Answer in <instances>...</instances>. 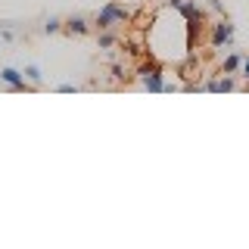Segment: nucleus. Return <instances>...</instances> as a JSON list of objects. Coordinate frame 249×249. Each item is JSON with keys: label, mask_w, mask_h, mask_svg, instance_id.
<instances>
[{"label": "nucleus", "mask_w": 249, "mask_h": 249, "mask_svg": "<svg viewBox=\"0 0 249 249\" xmlns=\"http://www.w3.org/2000/svg\"><path fill=\"white\" fill-rule=\"evenodd\" d=\"M62 25H59V19H47V25H44V31H59Z\"/></svg>", "instance_id": "nucleus-10"}, {"label": "nucleus", "mask_w": 249, "mask_h": 249, "mask_svg": "<svg viewBox=\"0 0 249 249\" xmlns=\"http://www.w3.org/2000/svg\"><path fill=\"white\" fill-rule=\"evenodd\" d=\"M233 88H237V81H233V78H218V90H233Z\"/></svg>", "instance_id": "nucleus-8"}, {"label": "nucleus", "mask_w": 249, "mask_h": 249, "mask_svg": "<svg viewBox=\"0 0 249 249\" xmlns=\"http://www.w3.org/2000/svg\"><path fill=\"white\" fill-rule=\"evenodd\" d=\"M22 75H25L28 78V81H35V84H41V69H37V66H25V72H22Z\"/></svg>", "instance_id": "nucleus-7"}, {"label": "nucleus", "mask_w": 249, "mask_h": 249, "mask_svg": "<svg viewBox=\"0 0 249 249\" xmlns=\"http://www.w3.org/2000/svg\"><path fill=\"white\" fill-rule=\"evenodd\" d=\"M112 44H115V37H112V35H106V31H103V35H100V47H103V50H109Z\"/></svg>", "instance_id": "nucleus-9"}, {"label": "nucleus", "mask_w": 249, "mask_h": 249, "mask_svg": "<svg viewBox=\"0 0 249 249\" xmlns=\"http://www.w3.org/2000/svg\"><path fill=\"white\" fill-rule=\"evenodd\" d=\"M231 37H233V25L228 19H221V22H215L212 25V47L218 50V47H224V44H231Z\"/></svg>", "instance_id": "nucleus-2"}, {"label": "nucleus", "mask_w": 249, "mask_h": 249, "mask_svg": "<svg viewBox=\"0 0 249 249\" xmlns=\"http://www.w3.org/2000/svg\"><path fill=\"white\" fill-rule=\"evenodd\" d=\"M128 19H131V13L124 10L122 3L109 0L103 10L97 13V19H93V22H97V28H100V31H109V28H115V25H119V22H128Z\"/></svg>", "instance_id": "nucleus-1"}, {"label": "nucleus", "mask_w": 249, "mask_h": 249, "mask_svg": "<svg viewBox=\"0 0 249 249\" xmlns=\"http://www.w3.org/2000/svg\"><path fill=\"white\" fill-rule=\"evenodd\" d=\"M240 62H243V56H240V53H231V56L224 59L221 72H224V75H233V72H237V69H240Z\"/></svg>", "instance_id": "nucleus-5"}, {"label": "nucleus", "mask_w": 249, "mask_h": 249, "mask_svg": "<svg viewBox=\"0 0 249 249\" xmlns=\"http://www.w3.org/2000/svg\"><path fill=\"white\" fill-rule=\"evenodd\" d=\"M66 25H69V31H72V35H88V22H84V16H72Z\"/></svg>", "instance_id": "nucleus-4"}, {"label": "nucleus", "mask_w": 249, "mask_h": 249, "mask_svg": "<svg viewBox=\"0 0 249 249\" xmlns=\"http://www.w3.org/2000/svg\"><path fill=\"white\" fill-rule=\"evenodd\" d=\"M240 69H243V78H246V81H249V56H246L243 62H240Z\"/></svg>", "instance_id": "nucleus-12"}, {"label": "nucleus", "mask_w": 249, "mask_h": 249, "mask_svg": "<svg viewBox=\"0 0 249 249\" xmlns=\"http://www.w3.org/2000/svg\"><path fill=\"white\" fill-rule=\"evenodd\" d=\"M112 78H115V81H122V78H124V69L119 66V62H115V66H112Z\"/></svg>", "instance_id": "nucleus-11"}, {"label": "nucleus", "mask_w": 249, "mask_h": 249, "mask_svg": "<svg viewBox=\"0 0 249 249\" xmlns=\"http://www.w3.org/2000/svg\"><path fill=\"white\" fill-rule=\"evenodd\" d=\"M178 13H181V16H184V19H190V16H196V13H202V10H199V6H196V3H190V0H184V3H181V6H178Z\"/></svg>", "instance_id": "nucleus-6"}, {"label": "nucleus", "mask_w": 249, "mask_h": 249, "mask_svg": "<svg viewBox=\"0 0 249 249\" xmlns=\"http://www.w3.org/2000/svg\"><path fill=\"white\" fill-rule=\"evenodd\" d=\"M0 81H6L16 90H25V75H22L19 69H3V72H0Z\"/></svg>", "instance_id": "nucleus-3"}, {"label": "nucleus", "mask_w": 249, "mask_h": 249, "mask_svg": "<svg viewBox=\"0 0 249 249\" xmlns=\"http://www.w3.org/2000/svg\"><path fill=\"white\" fill-rule=\"evenodd\" d=\"M168 3H171V6H181V3H184V0H168Z\"/></svg>", "instance_id": "nucleus-13"}]
</instances>
